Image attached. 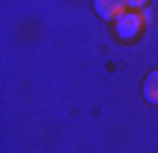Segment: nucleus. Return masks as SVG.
Segmentation results:
<instances>
[{"label":"nucleus","instance_id":"1","mask_svg":"<svg viewBox=\"0 0 158 153\" xmlns=\"http://www.w3.org/2000/svg\"><path fill=\"white\" fill-rule=\"evenodd\" d=\"M144 28H147L144 14L141 11H130V9L113 23V34H116V40H122V43H135L138 37L144 34Z\"/></svg>","mask_w":158,"mask_h":153},{"label":"nucleus","instance_id":"2","mask_svg":"<svg viewBox=\"0 0 158 153\" xmlns=\"http://www.w3.org/2000/svg\"><path fill=\"white\" fill-rule=\"evenodd\" d=\"M90 6H93L96 17H102L105 23H116L118 17L127 11V3H124V0H90Z\"/></svg>","mask_w":158,"mask_h":153},{"label":"nucleus","instance_id":"3","mask_svg":"<svg viewBox=\"0 0 158 153\" xmlns=\"http://www.w3.org/2000/svg\"><path fill=\"white\" fill-rule=\"evenodd\" d=\"M141 94H144V99H147L150 105H158V68H152V71L144 76Z\"/></svg>","mask_w":158,"mask_h":153},{"label":"nucleus","instance_id":"4","mask_svg":"<svg viewBox=\"0 0 158 153\" xmlns=\"http://www.w3.org/2000/svg\"><path fill=\"white\" fill-rule=\"evenodd\" d=\"M124 3H127L130 11H144V9L150 6V0H124Z\"/></svg>","mask_w":158,"mask_h":153}]
</instances>
